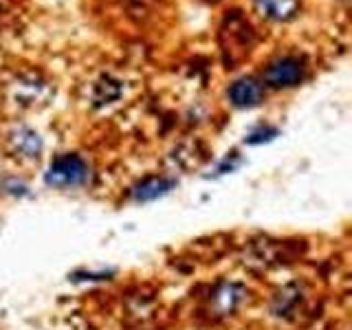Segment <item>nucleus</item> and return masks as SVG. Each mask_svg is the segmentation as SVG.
Instances as JSON below:
<instances>
[{"instance_id": "nucleus-7", "label": "nucleus", "mask_w": 352, "mask_h": 330, "mask_svg": "<svg viewBox=\"0 0 352 330\" xmlns=\"http://www.w3.org/2000/svg\"><path fill=\"white\" fill-rule=\"evenodd\" d=\"M256 3L264 16L275 18V20L291 18L297 9V0H256Z\"/></svg>"}, {"instance_id": "nucleus-6", "label": "nucleus", "mask_w": 352, "mask_h": 330, "mask_svg": "<svg viewBox=\"0 0 352 330\" xmlns=\"http://www.w3.org/2000/svg\"><path fill=\"white\" fill-rule=\"evenodd\" d=\"M9 146L22 159H38L42 152V139L31 128H16L9 135Z\"/></svg>"}, {"instance_id": "nucleus-8", "label": "nucleus", "mask_w": 352, "mask_h": 330, "mask_svg": "<svg viewBox=\"0 0 352 330\" xmlns=\"http://www.w3.org/2000/svg\"><path fill=\"white\" fill-rule=\"evenodd\" d=\"M297 304H302V293L297 286H286L284 291H280L275 295L273 300V313L280 315V317H286Z\"/></svg>"}, {"instance_id": "nucleus-3", "label": "nucleus", "mask_w": 352, "mask_h": 330, "mask_svg": "<svg viewBox=\"0 0 352 330\" xmlns=\"http://www.w3.org/2000/svg\"><path fill=\"white\" fill-rule=\"evenodd\" d=\"M247 289L236 282H223L209 295V315L214 317H227L247 300Z\"/></svg>"}, {"instance_id": "nucleus-4", "label": "nucleus", "mask_w": 352, "mask_h": 330, "mask_svg": "<svg viewBox=\"0 0 352 330\" xmlns=\"http://www.w3.org/2000/svg\"><path fill=\"white\" fill-rule=\"evenodd\" d=\"M174 187H176V181L170 179V176H150V179H143L141 183L132 187L130 198L135 203H152V201H159L163 196H168Z\"/></svg>"}, {"instance_id": "nucleus-5", "label": "nucleus", "mask_w": 352, "mask_h": 330, "mask_svg": "<svg viewBox=\"0 0 352 330\" xmlns=\"http://www.w3.org/2000/svg\"><path fill=\"white\" fill-rule=\"evenodd\" d=\"M262 84H258L253 77H242V80H236L229 86L227 97L229 102L236 108H253L262 102Z\"/></svg>"}, {"instance_id": "nucleus-2", "label": "nucleus", "mask_w": 352, "mask_h": 330, "mask_svg": "<svg viewBox=\"0 0 352 330\" xmlns=\"http://www.w3.org/2000/svg\"><path fill=\"white\" fill-rule=\"evenodd\" d=\"M304 62L300 58L286 55V58H280L267 66L262 80L271 88H291L304 80Z\"/></svg>"}, {"instance_id": "nucleus-10", "label": "nucleus", "mask_w": 352, "mask_h": 330, "mask_svg": "<svg viewBox=\"0 0 352 330\" xmlns=\"http://www.w3.org/2000/svg\"><path fill=\"white\" fill-rule=\"evenodd\" d=\"M240 163H242V161H240V157H236V152H234V154H231V159L227 157V159H225L223 163L218 165L216 174H227V172H234V170L238 168Z\"/></svg>"}, {"instance_id": "nucleus-1", "label": "nucleus", "mask_w": 352, "mask_h": 330, "mask_svg": "<svg viewBox=\"0 0 352 330\" xmlns=\"http://www.w3.org/2000/svg\"><path fill=\"white\" fill-rule=\"evenodd\" d=\"M44 183L55 190H75L91 183V165L80 154H60L49 165Z\"/></svg>"}, {"instance_id": "nucleus-9", "label": "nucleus", "mask_w": 352, "mask_h": 330, "mask_svg": "<svg viewBox=\"0 0 352 330\" xmlns=\"http://www.w3.org/2000/svg\"><path fill=\"white\" fill-rule=\"evenodd\" d=\"M280 135V130L278 128H260V130H253L251 135L245 139V143H249V146H260V143H267L271 139H275Z\"/></svg>"}]
</instances>
